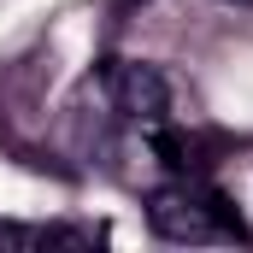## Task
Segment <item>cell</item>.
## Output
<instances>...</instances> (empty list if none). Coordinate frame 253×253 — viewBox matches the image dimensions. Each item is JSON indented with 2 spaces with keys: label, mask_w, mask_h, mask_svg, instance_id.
Segmentation results:
<instances>
[{
  "label": "cell",
  "mask_w": 253,
  "mask_h": 253,
  "mask_svg": "<svg viewBox=\"0 0 253 253\" xmlns=\"http://www.w3.org/2000/svg\"><path fill=\"white\" fill-rule=\"evenodd\" d=\"M30 248H71V253H83V248H94V242H88L83 230H59V224H53V230H30Z\"/></svg>",
  "instance_id": "obj_3"
},
{
  "label": "cell",
  "mask_w": 253,
  "mask_h": 253,
  "mask_svg": "<svg viewBox=\"0 0 253 253\" xmlns=\"http://www.w3.org/2000/svg\"><path fill=\"white\" fill-rule=\"evenodd\" d=\"M153 147L165 153V165H177V171L189 165V141H183V135H171V129H159V135H153Z\"/></svg>",
  "instance_id": "obj_4"
},
{
  "label": "cell",
  "mask_w": 253,
  "mask_h": 253,
  "mask_svg": "<svg viewBox=\"0 0 253 253\" xmlns=\"http://www.w3.org/2000/svg\"><path fill=\"white\" fill-rule=\"evenodd\" d=\"M147 224L165 242H212V236H248V224L230 212L224 194H194V189H153L147 194Z\"/></svg>",
  "instance_id": "obj_1"
},
{
  "label": "cell",
  "mask_w": 253,
  "mask_h": 253,
  "mask_svg": "<svg viewBox=\"0 0 253 253\" xmlns=\"http://www.w3.org/2000/svg\"><path fill=\"white\" fill-rule=\"evenodd\" d=\"M106 88H112V106L135 124H159L171 106V83L153 65H135V59H106Z\"/></svg>",
  "instance_id": "obj_2"
},
{
  "label": "cell",
  "mask_w": 253,
  "mask_h": 253,
  "mask_svg": "<svg viewBox=\"0 0 253 253\" xmlns=\"http://www.w3.org/2000/svg\"><path fill=\"white\" fill-rule=\"evenodd\" d=\"M224 6H253V0H224Z\"/></svg>",
  "instance_id": "obj_5"
}]
</instances>
